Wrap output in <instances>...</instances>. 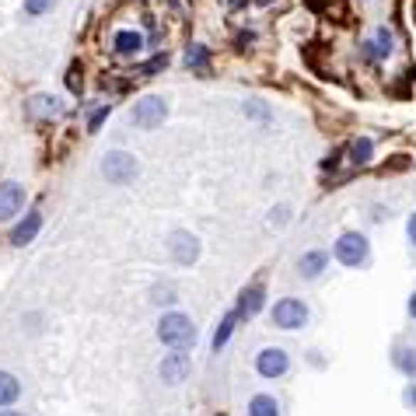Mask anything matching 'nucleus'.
<instances>
[{
    "mask_svg": "<svg viewBox=\"0 0 416 416\" xmlns=\"http://www.w3.org/2000/svg\"><path fill=\"white\" fill-rule=\"evenodd\" d=\"M158 336H161V343L171 346V350H189L196 343V326H193L189 315L168 311V315H161V322H158Z\"/></svg>",
    "mask_w": 416,
    "mask_h": 416,
    "instance_id": "nucleus-1",
    "label": "nucleus"
},
{
    "mask_svg": "<svg viewBox=\"0 0 416 416\" xmlns=\"http://www.w3.org/2000/svg\"><path fill=\"white\" fill-rule=\"evenodd\" d=\"M102 171H105V178H109V182L126 186V182H133V178L140 175V165H137V158H133V154H126V151H112V154H105V158H102Z\"/></svg>",
    "mask_w": 416,
    "mask_h": 416,
    "instance_id": "nucleus-2",
    "label": "nucleus"
},
{
    "mask_svg": "<svg viewBox=\"0 0 416 416\" xmlns=\"http://www.w3.org/2000/svg\"><path fill=\"white\" fill-rule=\"evenodd\" d=\"M368 252H371V245H368V238L361 231H346L336 242V259L343 266H364L368 262Z\"/></svg>",
    "mask_w": 416,
    "mask_h": 416,
    "instance_id": "nucleus-3",
    "label": "nucleus"
},
{
    "mask_svg": "<svg viewBox=\"0 0 416 416\" xmlns=\"http://www.w3.org/2000/svg\"><path fill=\"white\" fill-rule=\"evenodd\" d=\"M168 119V105L161 95H144L137 105H133V123L140 129H154Z\"/></svg>",
    "mask_w": 416,
    "mask_h": 416,
    "instance_id": "nucleus-4",
    "label": "nucleus"
},
{
    "mask_svg": "<svg viewBox=\"0 0 416 416\" xmlns=\"http://www.w3.org/2000/svg\"><path fill=\"white\" fill-rule=\"evenodd\" d=\"M273 322H277L280 329H301V326L308 322V304H301L297 297L277 301V308H273Z\"/></svg>",
    "mask_w": 416,
    "mask_h": 416,
    "instance_id": "nucleus-5",
    "label": "nucleus"
},
{
    "mask_svg": "<svg viewBox=\"0 0 416 416\" xmlns=\"http://www.w3.org/2000/svg\"><path fill=\"white\" fill-rule=\"evenodd\" d=\"M168 252H171V259H175L178 266H193L196 255H200V242H196L189 231H171V235H168Z\"/></svg>",
    "mask_w": 416,
    "mask_h": 416,
    "instance_id": "nucleus-6",
    "label": "nucleus"
},
{
    "mask_svg": "<svg viewBox=\"0 0 416 416\" xmlns=\"http://www.w3.org/2000/svg\"><path fill=\"white\" fill-rule=\"evenodd\" d=\"M287 353L280 350V346H270V350H262L259 357H255V371L262 378H280V375H287Z\"/></svg>",
    "mask_w": 416,
    "mask_h": 416,
    "instance_id": "nucleus-7",
    "label": "nucleus"
},
{
    "mask_svg": "<svg viewBox=\"0 0 416 416\" xmlns=\"http://www.w3.org/2000/svg\"><path fill=\"white\" fill-rule=\"evenodd\" d=\"M25 112H28L32 119H60V116H63V102H60L56 95H32V98L25 102Z\"/></svg>",
    "mask_w": 416,
    "mask_h": 416,
    "instance_id": "nucleus-8",
    "label": "nucleus"
},
{
    "mask_svg": "<svg viewBox=\"0 0 416 416\" xmlns=\"http://www.w3.org/2000/svg\"><path fill=\"white\" fill-rule=\"evenodd\" d=\"M25 207V189L18 182H0V220H11Z\"/></svg>",
    "mask_w": 416,
    "mask_h": 416,
    "instance_id": "nucleus-9",
    "label": "nucleus"
},
{
    "mask_svg": "<svg viewBox=\"0 0 416 416\" xmlns=\"http://www.w3.org/2000/svg\"><path fill=\"white\" fill-rule=\"evenodd\" d=\"M189 357H186V350H175V353H168L165 361H161V378H165L168 385H178V381H186L189 378Z\"/></svg>",
    "mask_w": 416,
    "mask_h": 416,
    "instance_id": "nucleus-10",
    "label": "nucleus"
},
{
    "mask_svg": "<svg viewBox=\"0 0 416 416\" xmlns=\"http://www.w3.org/2000/svg\"><path fill=\"white\" fill-rule=\"evenodd\" d=\"M39 228H42V217H39V210H32V213H28L14 231H11V245H18V249H21V245H28V242L39 235Z\"/></svg>",
    "mask_w": 416,
    "mask_h": 416,
    "instance_id": "nucleus-11",
    "label": "nucleus"
},
{
    "mask_svg": "<svg viewBox=\"0 0 416 416\" xmlns=\"http://www.w3.org/2000/svg\"><path fill=\"white\" fill-rule=\"evenodd\" d=\"M262 297H266V287H262V284H255V287H249V291H242V301H238V315L252 319V315L262 308Z\"/></svg>",
    "mask_w": 416,
    "mask_h": 416,
    "instance_id": "nucleus-12",
    "label": "nucleus"
},
{
    "mask_svg": "<svg viewBox=\"0 0 416 416\" xmlns=\"http://www.w3.org/2000/svg\"><path fill=\"white\" fill-rule=\"evenodd\" d=\"M112 46H116V53H119V56H129V53H140L144 36H140V32H133V28H123V32H116Z\"/></svg>",
    "mask_w": 416,
    "mask_h": 416,
    "instance_id": "nucleus-13",
    "label": "nucleus"
},
{
    "mask_svg": "<svg viewBox=\"0 0 416 416\" xmlns=\"http://www.w3.org/2000/svg\"><path fill=\"white\" fill-rule=\"evenodd\" d=\"M18 395H21V385H18V378L7 375V371H0V406H11V402H18Z\"/></svg>",
    "mask_w": 416,
    "mask_h": 416,
    "instance_id": "nucleus-14",
    "label": "nucleus"
},
{
    "mask_svg": "<svg viewBox=\"0 0 416 416\" xmlns=\"http://www.w3.org/2000/svg\"><path fill=\"white\" fill-rule=\"evenodd\" d=\"M249 416H280V406H277L273 395H252Z\"/></svg>",
    "mask_w": 416,
    "mask_h": 416,
    "instance_id": "nucleus-15",
    "label": "nucleus"
},
{
    "mask_svg": "<svg viewBox=\"0 0 416 416\" xmlns=\"http://www.w3.org/2000/svg\"><path fill=\"white\" fill-rule=\"evenodd\" d=\"M326 262H329L326 252H308V255L301 259V273H304V277H319V273L326 270Z\"/></svg>",
    "mask_w": 416,
    "mask_h": 416,
    "instance_id": "nucleus-16",
    "label": "nucleus"
},
{
    "mask_svg": "<svg viewBox=\"0 0 416 416\" xmlns=\"http://www.w3.org/2000/svg\"><path fill=\"white\" fill-rule=\"evenodd\" d=\"M395 364H399V371H402V375H416V350L399 346V350H395Z\"/></svg>",
    "mask_w": 416,
    "mask_h": 416,
    "instance_id": "nucleus-17",
    "label": "nucleus"
},
{
    "mask_svg": "<svg viewBox=\"0 0 416 416\" xmlns=\"http://www.w3.org/2000/svg\"><path fill=\"white\" fill-rule=\"evenodd\" d=\"M235 322H238V311H231L220 326H217V336H213V350H220L228 339H231V329H235Z\"/></svg>",
    "mask_w": 416,
    "mask_h": 416,
    "instance_id": "nucleus-18",
    "label": "nucleus"
},
{
    "mask_svg": "<svg viewBox=\"0 0 416 416\" xmlns=\"http://www.w3.org/2000/svg\"><path fill=\"white\" fill-rule=\"evenodd\" d=\"M371 151H375V144H371V140H357V144H353V151H350V158H353L357 165H364V161L371 158Z\"/></svg>",
    "mask_w": 416,
    "mask_h": 416,
    "instance_id": "nucleus-19",
    "label": "nucleus"
},
{
    "mask_svg": "<svg viewBox=\"0 0 416 416\" xmlns=\"http://www.w3.org/2000/svg\"><path fill=\"white\" fill-rule=\"evenodd\" d=\"M151 301H154V304H171V301H175V287H165V284H158V287L151 291Z\"/></svg>",
    "mask_w": 416,
    "mask_h": 416,
    "instance_id": "nucleus-20",
    "label": "nucleus"
},
{
    "mask_svg": "<svg viewBox=\"0 0 416 416\" xmlns=\"http://www.w3.org/2000/svg\"><path fill=\"white\" fill-rule=\"evenodd\" d=\"M189 67H207V46H193L189 49Z\"/></svg>",
    "mask_w": 416,
    "mask_h": 416,
    "instance_id": "nucleus-21",
    "label": "nucleus"
},
{
    "mask_svg": "<svg viewBox=\"0 0 416 416\" xmlns=\"http://www.w3.org/2000/svg\"><path fill=\"white\" fill-rule=\"evenodd\" d=\"M53 7V0H25V11L28 14H46Z\"/></svg>",
    "mask_w": 416,
    "mask_h": 416,
    "instance_id": "nucleus-22",
    "label": "nucleus"
},
{
    "mask_svg": "<svg viewBox=\"0 0 416 416\" xmlns=\"http://www.w3.org/2000/svg\"><path fill=\"white\" fill-rule=\"evenodd\" d=\"M165 63H168V56H158V60H151V63L144 67V74H154V70H161Z\"/></svg>",
    "mask_w": 416,
    "mask_h": 416,
    "instance_id": "nucleus-23",
    "label": "nucleus"
},
{
    "mask_svg": "<svg viewBox=\"0 0 416 416\" xmlns=\"http://www.w3.org/2000/svg\"><path fill=\"white\" fill-rule=\"evenodd\" d=\"M105 116H109V109H98V112L91 116V123H87V129H98V126H102V119H105Z\"/></svg>",
    "mask_w": 416,
    "mask_h": 416,
    "instance_id": "nucleus-24",
    "label": "nucleus"
},
{
    "mask_svg": "<svg viewBox=\"0 0 416 416\" xmlns=\"http://www.w3.org/2000/svg\"><path fill=\"white\" fill-rule=\"evenodd\" d=\"M406 231H410V242H413V245H416V213H413V217H410V228H406Z\"/></svg>",
    "mask_w": 416,
    "mask_h": 416,
    "instance_id": "nucleus-25",
    "label": "nucleus"
},
{
    "mask_svg": "<svg viewBox=\"0 0 416 416\" xmlns=\"http://www.w3.org/2000/svg\"><path fill=\"white\" fill-rule=\"evenodd\" d=\"M287 213H291V210H287V207H280V210H273V220H287Z\"/></svg>",
    "mask_w": 416,
    "mask_h": 416,
    "instance_id": "nucleus-26",
    "label": "nucleus"
},
{
    "mask_svg": "<svg viewBox=\"0 0 416 416\" xmlns=\"http://www.w3.org/2000/svg\"><path fill=\"white\" fill-rule=\"evenodd\" d=\"M410 315H413V319H416V294H413V297H410Z\"/></svg>",
    "mask_w": 416,
    "mask_h": 416,
    "instance_id": "nucleus-27",
    "label": "nucleus"
},
{
    "mask_svg": "<svg viewBox=\"0 0 416 416\" xmlns=\"http://www.w3.org/2000/svg\"><path fill=\"white\" fill-rule=\"evenodd\" d=\"M410 406H416V385L410 388Z\"/></svg>",
    "mask_w": 416,
    "mask_h": 416,
    "instance_id": "nucleus-28",
    "label": "nucleus"
},
{
    "mask_svg": "<svg viewBox=\"0 0 416 416\" xmlns=\"http://www.w3.org/2000/svg\"><path fill=\"white\" fill-rule=\"evenodd\" d=\"M231 4H235V7H242V4H245V0H231Z\"/></svg>",
    "mask_w": 416,
    "mask_h": 416,
    "instance_id": "nucleus-29",
    "label": "nucleus"
},
{
    "mask_svg": "<svg viewBox=\"0 0 416 416\" xmlns=\"http://www.w3.org/2000/svg\"><path fill=\"white\" fill-rule=\"evenodd\" d=\"M255 4H273V0H255Z\"/></svg>",
    "mask_w": 416,
    "mask_h": 416,
    "instance_id": "nucleus-30",
    "label": "nucleus"
},
{
    "mask_svg": "<svg viewBox=\"0 0 416 416\" xmlns=\"http://www.w3.org/2000/svg\"><path fill=\"white\" fill-rule=\"evenodd\" d=\"M4 416H21V413H4Z\"/></svg>",
    "mask_w": 416,
    "mask_h": 416,
    "instance_id": "nucleus-31",
    "label": "nucleus"
}]
</instances>
